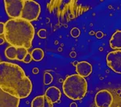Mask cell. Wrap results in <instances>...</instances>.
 <instances>
[{"mask_svg": "<svg viewBox=\"0 0 121 107\" xmlns=\"http://www.w3.org/2000/svg\"><path fill=\"white\" fill-rule=\"evenodd\" d=\"M70 34H71V36H73V38H77V37H78L80 35V30L77 28H73L71 30V32H70Z\"/></svg>", "mask_w": 121, "mask_h": 107, "instance_id": "cell-16", "label": "cell"}, {"mask_svg": "<svg viewBox=\"0 0 121 107\" xmlns=\"http://www.w3.org/2000/svg\"><path fill=\"white\" fill-rule=\"evenodd\" d=\"M24 0H5L4 6L7 15L11 19L21 18Z\"/></svg>", "mask_w": 121, "mask_h": 107, "instance_id": "cell-5", "label": "cell"}, {"mask_svg": "<svg viewBox=\"0 0 121 107\" xmlns=\"http://www.w3.org/2000/svg\"><path fill=\"white\" fill-rule=\"evenodd\" d=\"M4 53L7 58L10 60H18V61H23L29 52H28V49L25 48L9 46L8 48H6Z\"/></svg>", "mask_w": 121, "mask_h": 107, "instance_id": "cell-6", "label": "cell"}, {"mask_svg": "<svg viewBox=\"0 0 121 107\" xmlns=\"http://www.w3.org/2000/svg\"><path fill=\"white\" fill-rule=\"evenodd\" d=\"M31 56L32 60H34L35 61H40L44 58V52L41 48H35L31 52Z\"/></svg>", "mask_w": 121, "mask_h": 107, "instance_id": "cell-14", "label": "cell"}, {"mask_svg": "<svg viewBox=\"0 0 121 107\" xmlns=\"http://www.w3.org/2000/svg\"><path fill=\"white\" fill-rule=\"evenodd\" d=\"M111 48L115 50L121 49V31H116L110 40Z\"/></svg>", "mask_w": 121, "mask_h": 107, "instance_id": "cell-13", "label": "cell"}, {"mask_svg": "<svg viewBox=\"0 0 121 107\" xmlns=\"http://www.w3.org/2000/svg\"><path fill=\"white\" fill-rule=\"evenodd\" d=\"M32 56H31L30 53H28V55H27L26 57H25V59H24V61H23V62H24V63H29V62L32 61Z\"/></svg>", "mask_w": 121, "mask_h": 107, "instance_id": "cell-19", "label": "cell"}, {"mask_svg": "<svg viewBox=\"0 0 121 107\" xmlns=\"http://www.w3.org/2000/svg\"><path fill=\"white\" fill-rule=\"evenodd\" d=\"M113 102L112 93L107 89H102L96 93L95 103L97 107H111Z\"/></svg>", "mask_w": 121, "mask_h": 107, "instance_id": "cell-8", "label": "cell"}, {"mask_svg": "<svg viewBox=\"0 0 121 107\" xmlns=\"http://www.w3.org/2000/svg\"><path fill=\"white\" fill-rule=\"evenodd\" d=\"M70 107H77V105H74V104H72Z\"/></svg>", "mask_w": 121, "mask_h": 107, "instance_id": "cell-21", "label": "cell"}, {"mask_svg": "<svg viewBox=\"0 0 121 107\" xmlns=\"http://www.w3.org/2000/svg\"><path fill=\"white\" fill-rule=\"evenodd\" d=\"M60 91L58 88L55 86H51L46 89L44 96L46 97L48 100L51 102L52 104L53 103H57L60 99Z\"/></svg>", "mask_w": 121, "mask_h": 107, "instance_id": "cell-11", "label": "cell"}, {"mask_svg": "<svg viewBox=\"0 0 121 107\" xmlns=\"http://www.w3.org/2000/svg\"><path fill=\"white\" fill-rule=\"evenodd\" d=\"M32 107H53V104L44 95L36 97L31 103Z\"/></svg>", "mask_w": 121, "mask_h": 107, "instance_id": "cell-12", "label": "cell"}, {"mask_svg": "<svg viewBox=\"0 0 121 107\" xmlns=\"http://www.w3.org/2000/svg\"><path fill=\"white\" fill-rule=\"evenodd\" d=\"M40 13V4L33 0H25L21 14V19L32 22L38 19Z\"/></svg>", "mask_w": 121, "mask_h": 107, "instance_id": "cell-4", "label": "cell"}, {"mask_svg": "<svg viewBox=\"0 0 121 107\" xmlns=\"http://www.w3.org/2000/svg\"><path fill=\"white\" fill-rule=\"evenodd\" d=\"M0 88L19 98H26L32 90V83L21 67L0 62Z\"/></svg>", "mask_w": 121, "mask_h": 107, "instance_id": "cell-1", "label": "cell"}, {"mask_svg": "<svg viewBox=\"0 0 121 107\" xmlns=\"http://www.w3.org/2000/svg\"><path fill=\"white\" fill-rule=\"evenodd\" d=\"M77 74L82 77H86L92 72V66L87 61H80L76 65Z\"/></svg>", "mask_w": 121, "mask_h": 107, "instance_id": "cell-10", "label": "cell"}, {"mask_svg": "<svg viewBox=\"0 0 121 107\" xmlns=\"http://www.w3.org/2000/svg\"><path fill=\"white\" fill-rule=\"evenodd\" d=\"M38 36H39V37H40L42 39L45 38L46 37V31L44 30V29L40 30V31H39V32H38Z\"/></svg>", "mask_w": 121, "mask_h": 107, "instance_id": "cell-17", "label": "cell"}, {"mask_svg": "<svg viewBox=\"0 0 121 107\" xmlns=\"http://www.w3.org/2000/svg\"><path fill=\"white\" fill-rule=\"evenodd\" d=\"M20 98L0 88V107H19Z\"/></svg>", "mask_w": 121, "mask_h": 107, "instance_id": "cell-9", "label": "cell"}, {"mask_svg": "<svg viewBox=\"0 0 121 107\" xmlns=\"http://www.w3.org/2000/svg\"><path fill=\"white\" fill-rule=\"evenodd\" d=\"M107 64L115 73H121V50H114L107 56Z\"/></svg>", "mask_w": 121, "mask_h": 107, "instance_id": "cell-7", "label": "cell"}, {"mask_svg": "<svg viewBox=\"0 0 121 107\" xmlns=\"http://www.w3.org/2000/svg\"><path fill=\"white\" fill-rule=\"evenodd\" d=\"M4 31H5V23H0V35L4 34Z\"/></svg>", "mask_w": 121, "mask_h": 107, "instance_id": "cell-18", "label": "cell"}, {"mask_svg": "<svg viewBox=\"0 0 121 107\" xmlns=\"http://www.w3.org/2000/svg\"><path fill=\"white\" fill-rule=\"evenodd\" d=\"M52 81V77L49 73H45L44 76V82L45 85L50 84Z\"/></svg>", "mask_w": 121, "mask_h": 107, "instance_id": "cell-15", "label": "cell"}, {"mask_svg": "<svg viewBox=\"0 0 121 107\" xmlns=\"http://www.w3.org/2000/svg\"><path fill=\"white\" fill-rule=\"evenodd\" d=\"M5 40L11 46L22 47L27 49L32 47L35 29L30 22L24 19H11L5 23Z\"/></svg>", "mask_w": 121, "mask_h": 107, "instance_id": "cell-2", "label": "cell"}, {"mask_svg": "<svg viewBox=\"0 0 121 107\" xmlns=\"http://www.w3.org/2000/svg\"><path fill=\"white\" fill-rule=\"evenodd\" d=\"M103 36V34L101 32H98L96 33V37L98 39H101Z\"/></svg>", "mask_w": 121, "mask_h": 107, "instance_id": "cell-20", "label": "cell"}, {"mask_svg": "<svg viewBox=\"0 0 121 107\" xmlns=\"http://www.w3.org/2000/svg\"><path fill=\"white\" fill-rule=\"evenodd\" d=\"M38 73V69H34V73Z\"/></svg>", "mask_w": 121, "mask_h": 107, "instance_id": "cell-22", "label": "cell"}, {"mask_svg": "<svg viewBox=\"0 0 121 107\" xmlns=\"http://www.w3.org/2000/svg\"><path fill=\"white\" fill-rule=\"evenodd\" d=\"M62 88L67 98L72 100H81L86 94L87 82L78 74H73L66 77Z\"/></svg>", "mask_w": 121, "mask_h": 107, "instance_id": "cell-3", "label": "cell"}]
</instances>
